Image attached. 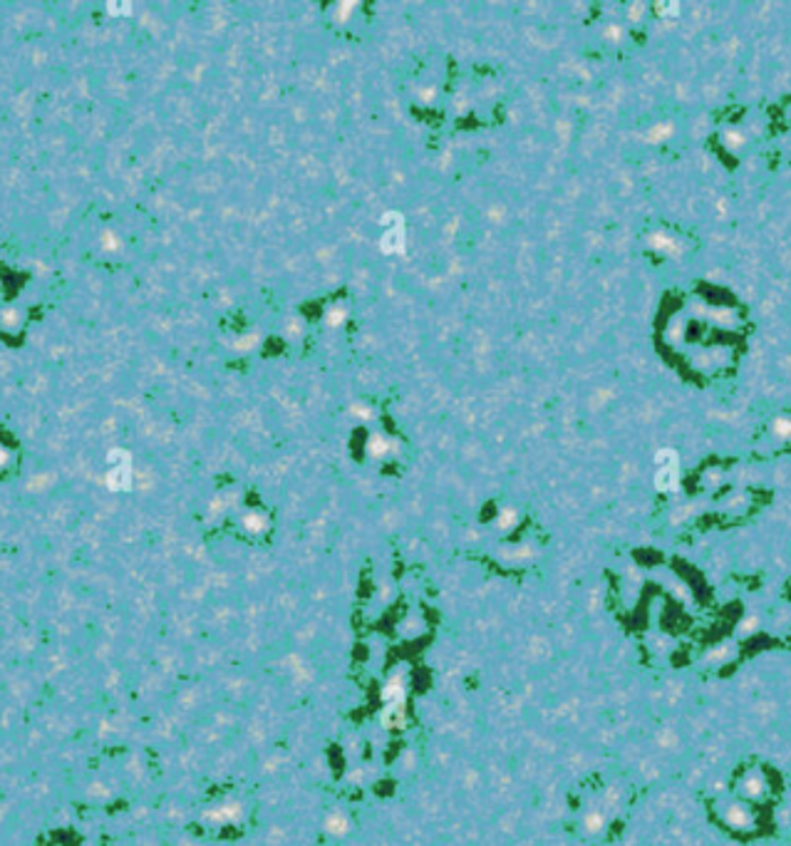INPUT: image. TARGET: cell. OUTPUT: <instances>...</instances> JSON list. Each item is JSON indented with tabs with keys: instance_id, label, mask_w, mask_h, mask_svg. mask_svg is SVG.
<instances>
[{
	"instance_id": "6da1fadb",
	"label": "cell",
	"mask_w": 791,
	"mask_h": 846,
	"mask_svg": "<svg viewBox=\"0 0 791 846\" xmlns=\"http://www.w3.org/2000/svg\"><path fill=\"white\" fill-rule=\"evenodd\" d=\"M655 340L685 380L717 388L737 375L747 355L749 308L719 283H690L662 301Z\"/></svg>"
},
{
	"instance_id": "7a4b0ae2",
	"label": "cell",
	"mask_w": 791,
	"mask_h": 846,
	"mask_svg": "<svg viewBox=\"0 0 791 846\" xmlns=\"http://www.w3.org/2000/svg\"><path fill=\"white\" fill-rule=\"evenodd\" d=\"M767 132L784 147V154H791V98H784L779 105L764 112V134Z\"/></svg>"
},
{
	"instance_id": "3957f363",
	"label": "cell",
	"mask_w": 791,
	"mask_h": 846,
	"mask_svg": "<svg viewBox=\"0 0 791 846\" xmlns=\"http://www.w3.org/2000/svg\"><path fill=\"white\" fill-rule=\"evenodd\" d=\"M379 251L385 256H400L407 249V228H404V218L402 214H387L379 224Z\"/></svg>"
},
{
	"instance_id": "277c9868",
	"label": "cell",
	"mask_w": 791,
	"mask_h": 846,
	"mask_svg": "<svg viewBox=\"0 0 791 846\" xmlns=\"http://www.w3.org/2000/svg\"><path fill=\"white\" fill-rule=\"evenodd\" d=\"M132 482V462L124 452H112L109 457L107 484L112 489H127Z\"/></svg>"
}]
</instances>
